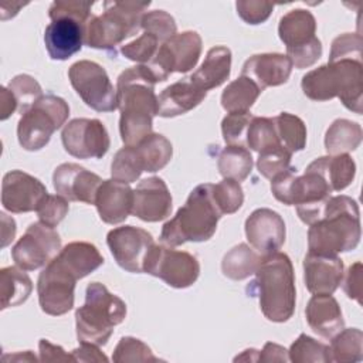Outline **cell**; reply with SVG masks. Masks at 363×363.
<instances>
[{"mask_svg":"<svg viewBox=\"0 0 363 363\" xmlns=\"http://www.w3.org/2000/svg\"><path fill=\"white\" fill-rule=\"evenodd\" d=\"M104 264L98 248L86 241H72L44 267L37 282L41 311L60 316L74 306V291L78 279L85 278Z\"/></svg>","mask_w":363,"mask_h":363,"instance_id":"obj_1","label":"cell"},{"mask_svg":"<svg viewBox=\"0 0 363 363\" xmlns=\"http://www.w3.org/2000/svg\"><path fill=\"white\" fill-rule=\"evenodd\" d=\"M157 81L145 64L129 67L116 81V101L121 111L119 132L125 146H135L152 133L157 115Z\"/></svg>","mask_w":363,"mask_h":363,"instance_id":"obj_2","label":"cell"},{"mask_svg":"<svg viewBox=\"0 0 363 363\" xmlns=\"http://www.w3.org/2000/svg\"><path fill=\"white\" fill-rule=\"evenodd\" d=\"M360 213L357 203L345 194L330 196L322 218L308 230V250L312 254L337 255L360 242Z\"/></svg>","mask_w":363,"mask_h":363,"instance_id":"obj_3","label":"cell"},{"mask_svg":"<svg viewBox=\"0 0 363 363\" xmlns=\"http://www.w3.org/2000/svg\"><path fill=\"white\" fill-rule=\"evenodd\" d=\"M250 296H258L264 316L271 322H286L295 311L296 289L291 258L284 252L262 257L255 279L247 286Z\"/></svg>","mask_w":363,"mask_h":363,"instance_id":"obj_4","label":"cell"},{"mask_svg":"<svg viewBox=\"0 0 363 363\" xmlns=\"http://www.w3.org/2000/svg\"><path fill=\"white\" fill-rule=\"evenodd\" d=\"M303 94L312 101L339 98L352 112H363V62L339 60L320 65L302 77Z\"/></svg>","mask_w":363,"mask_h":363,"instance_id":"obj_5","label":"cell"},{"mask_svg":"<svg viewBox=\"0 0 363 363\" xmlns=\"http://www.w3.org/2000/svg\"><path fill=\"white\" fill-rule=\"evenodd\" d=\"M221 216L211 196V183L199 184L190 191L176 216L164 223L160 241L167 247H177L187 241H207L214 235Z\"/></svg>","mask_w":363,"mask_h":363,"instance_id":"obj_6","label":"cell"},{"mask_svg":"<svg viewBox=\"0 0 363 363\" xmlns=\"http://www.w3.org/2000/svg\"><path fill=\"white\" fill-rule=\"evenodd\" d=\"M92 4L81 0H57L50 6L51 23L45 27L44 43L52 60L64 61L81 51L86 24L92 17Z\"/></svg>","mask_w":363,"mask_h":363,"instance_id":"obj_7","label":"cell"},{"mask_svg":"<svg viewBox=\"0 0 363 363\" xmlns=\"http://www.w3.org/2000/svg\"><path fill=\"white\" fill-rule=\"evenodd\" d=\"M125 316V302L111 294L105 285L91 282L85 291V303L75 311L78 340L98 346L106 345L113 326L122 323Z\"/></svg>","mask_w":363,"mask_h":363,"instance_id":"obj_8","label":"cell"},{"mask_svg":"<svg viewBox=\"0 0 363 363\" xmlns=\"http://www.w3.org/2000/svg\"><path fill=\"white\" fill-rule=\"evenodd\" d=\"M104 11L92 16L85 30V44L91 48L115 52V47L140 30L142 17L150 1H104Z\"/></svg>","mask_w":363,"mask_h":363,"instance_id":"obj_9","label":"cell"},{"mask_svg":"<svg viewBox=\"0 0 363 363\" xmlns=\"http://www.w3.org/2000/svg\"><path fill=\"white\" fill-rule=\"evenodd\" d=\"M69 116L68 104L52 94L43 95L28 111H26L17 125V138L23 149L34 152L43 149L52 133L60 129Z\"/></svg>","mask_w":363,"mask_h":363,"instance_id":"obj_10","label":"cell"},{"mask_svg":"<svg viewBox=\"0 0 363 363\" xmlns=\"http://www.w3.org/2000/svg\"><path fill=\"white\" fill-rule=\"evenodd\" d=\"M68 78L75 92L91 109L96 112L118 109L116 89L102 65L89 60L77 61L69 67Z\"/></svg>","mask_w":363,"mask_h":363,"instance_id":"obj_11","label":"cell"},{"mask_svg":"<svg viewBox=\"0 0 363 363\" xmlns=\"http://www.w3.org/2000/svg\"><path fill=\"white\" fill-rule=\"evenodd\" d=\"M143 272L160 278L169 286L183 289L191 286L200 275V264L194 255L164 244H155L146 255Z\"/></svg>","mask_w":363,"mask_h":363,"instance_id":"obj_12","label":"cell"},{"mask_svg":"<svg viewBox=\"0 0 363 363\" xmlns=\"http://www.w3.org/2000/svg\"><path fill=\"white\" fill-rule=\"evenodd\" d=\"M201 37L196 31L174 34L163 43L153 60L145 64L157 82L166 81L173 72H187L196 67L201 54Z\"/></svg>","mask_w":363,"mask_h":363,"instance_id":"obj_13","label":"cell"},{"mask_svg":"<svg viewBox=\"0 0 363 363\" xmlns=\"http://www.w3.org/2000/svg\"><path fill=\"white\" fill-rule=\"evenodd\" d=\"M61 251V238L54 227L44 223H33L11 248V257L17 267L34 271L45 267Z\"/></svg>","mask_w":363,"mask_h":363,"instance_id":"obj_14","label":"cell"},{"mask_svg":"<svg viewBox=\"0 0 363 363\" xmlns=\"http://www.w3.org/2000/svg\"><path fill=\"white\" fill-rule=\"evenodd\" d=\"M64 149L78 159H101L111 146L106 128L99 119L77 118L69 121L61 132Z\"/></svg>","mask_w":363,"mask_h":363,"instance_id":"obj_15","label":"cell"},{"mask_svg":"<svg viewBox=\"0 0 363 363\" xmlns=\"http://www.w3.org/2000/svg\"><path fill=\"white\" fill-rule=\"evenodd\" d=\"M106 244L121 268L128 272L142 274L146 255L155 241L152 234L143 228L122 225L108 233Z\"/></svg>","mask_w":363,"mask_h":363,"instance_id":"obj_16","label":"cell"},{"mask_svg":"<svg viewBox=\"0 0 363 363\" xmlns=\"http://www.w3.org/2000/svg\"><path fill=\"white\" fill-rule=\"evenodd\" d=\"M47 194L45 186L26 172L11 170L3 177L1 204L10 213L35 211Z\"/></svg>","mask_w":363,"mask_h":363,"instance_id":"obj_17","label":"cell"},{"mask_svg":"<svg viewBox=\"0 0 363 363\" xmlns=\"http://www.w3.org/2000/svg\"><path fill=\"white\" fill-rule=\"evenodd\" d=\"M245 235L262 257L278 252L285 242V221L271 208H257L245 220Z\"/></svg>","mask_w":363,"mask_h":363,"instance_id":"obj_18","label":"cell"},{"mask_svg":"<svg viewBox=\"0 0 363 363\" xmlns=\"http://www.w3.org/2000/svg\"><path fill=\"white\" fill-rule=\"evenodd\" d=\"M102 179L77 163H62L55 167L52 184L55 191L71 201L94 204Z\"/></svg>","mask_w":363,"mask_h":363,"instance_id":"obj_19","label":"cell"},{"mask_svg":"<svg viewBox=\"0 0 363 363\" xmlns=\"http://www.w3.org/2000/svg\"><path fill=\"white\" fill-rule=\"evenodd\" d=\"M142 221L156 223L172 213V194L163 179L152 176L139 182L133 190L132 211Z\"/></svg>","mask_w":363,"mask_h":363,"instance_id":"obj_20","label":"cell"},{"mask_svg":"<svg viewBox=\"0 0 363 363\" xmlns=\"http://www.w3.org/2000/svg\"><path fill=\"white\" fill-rule=\"evenodd\" d=\"M345 265L337 255L308 252L303 258V278L311 294L332 295L343 281Z\"/></svg>","mask_w":363,"mask_h":363,"instance_id":"obj_21","label":"cell"},{"mask_svg":"<svg viewBox=\"0 0 363 363\" xmlns=\"http://www.w3.org/2000/svg\"><path fill=\"white\" fill-rule=\"evenodd\" d=\"M292 71L291 60L279 52L255 54L250 57L241 69V75L251 78L262 91L267 86H278L288 81Z\"/></svg>","mask_w":363,"mask_h":363,"instance_id":"obj_22","label":"cell"},{"mask_svg":"<svg viewBox=\"0 0 363 363\" xmlns=\"http://www.w3.org/2000/svg\"><path fill=\"white\" fill-rule=\"evenodd\" d=\"M133 190L129 184L115 179L104 180L95 197V206L101 220L106 224L125 221L132 211Z\"/></svg>","mask_w":363,"mask_h":363,"instance_id":"obj_23","label":"cell"},{"mask_svg":"<svg viewBox=\"0 0 363 363\" xmlns=\"http://www.w3.org/2000/svg\"><path fill=\"white\" fill-rule=\"evenodd\" d=\"M305 316L309 328L325 339H332L345 326L340 306L332 295L315 294L306 305Z\"/></svg>","mask_w":363,"mask_h":363,"instance_id":"obj_24","label":"cell"},{"mask_svg":"<svg viewBox=\"0 0 363 363\" xmlns=\"http://www.w3.org/2000/svg\"><path fill=\"white\" fill-rule=\"evenodd\" d=\"M207 92L197 88L189 78H183L166 86L157 96V115L174 118L196 108Z\"/></svg>","mask_w":363,"mask_h":363,"instance_id":"obj_25","label":"cell"},{"mask_svg":"<svg viewBox=\"0 0 363 363\" xmlns=\"http://www.w3.org/2000/svg\"><path fill=\"white\" fill-rule=\"evenodd\" d=\"M231 71V51L224 45L213 47L207 51L204 61L189 79L200 89L210 91L224 84Z\"/></svg>","mask_w":363,"mask_h":363,"instance_id":"obj_26","label":"cell"},{"mask_svg":"<svg viewBox=\"0 0 363 363\" xmlns=\"http://www.w3.org/2000/svg\"><path fill=\"white\" fill-rule=\"evenodd\" d=\"M316 20L313 14L303 9H295L284 14L279 20L278 35L286 48H295L315 38Z\"/></svg>","mask_w":363,"mask_h":363,"instance_id":"obj_27","label":"cell"},{"mask_svg":"<svg viewBox=\"0 0 363 363\" xmlns=\"http://www.w3.org/2000/svg\"><path fill=\"white\" fill-rule=\"evenodd\" d=\"M309 167L316 170L328 182L332 191L346 189L354 179L356 163L349 155H328L315 159Z\"/></svg>","mask_w":363,"mask_h":363,"instance_id":"obj_28","label":"cell"},{"mask_svg":"<svg viewBox=\"0 0 363 363\" xmlns=\"http://www.w3.org/2000/svg\"><path fill=\"white\" fill-rule=\"evenodd\" d=\"M135 152L142 170L155 173L170 162L173 156V146L166 136L160 133H150L135 145Z\"/></svg>","mask_w":363,"mask_h":363,"instance_id":"obj_29","label":"cell"},{"mask_svg":"<svg viewBox=\"0 0 363 363\" xmlns=\"http://www.w3.org/2000/svg\"><path fill=\"white\" fill-rule=\"evenodd\" d=\"M1 309L24 303L31 291L33 282L20 267H4L0 269Z\"/></svg>","mask_w":363,"mask_h":363,"instance_id":"obj_30","label":"cell"},{"mask_svg":"<svg viewBox=\"0 0 363 363\" xmlns=\"http://www.w3.org/2000/svg\"><path fill=\"white\" fill-rule=\"evenodd\" d=\"M362 126L349 119H336L328 128L325 135L326 152L332 156L347 155L362 143Z\"/></svg>","mask_w":363,"mask_h":363,"instance_id":"obj_31","label":"cell"},{"mask_svg":"<svg viewBox=\"0 0 363 363\" xmlns=\"http://www.w3.org/2000/svg\"><path fill=\"white\" fill-rule=\"evenodd\" d=\"M262 261V255L252 250L250 245L241 242L233 247L221 261L223 274L234 281L245 279L255 274L259 264Z\"/></svg>","mask_w":363,"mask_h":363,"instance_id":"obj_32","label":"cell"},{"mask_svg":"<svg viewBox=\"0 0 363 363\" xmlns=\"http://www.w3.org/2000/svg\"><path fill=\"white\" fill-rule=\"evenodd\" d=\"M262 89L248 77L240 75L221 94V106L228 112H250Z\"/></svg>","mask_w":363,"mask_h":363,"instance_id":"obj_33","label":"cell"},{"mask_svg":"<svg viewBox=\"0 0 363 363\" xmlns=\"http://www.w3.org/2000/svg\"><path fill=\"white\" fill-rule=\"evenodd\" d=\"M252 156L244 146H225L217 159V167L224 179L242 182L252 170Z\"/></svg>","mask_w":363,"mask_h":363,"instance_id":"obj_34","label":"cell"},{"mask_svg":"<svg viewBox=\"0 0 363 363\" xmlns=\"http://www.w3.org/2000/svg\"><path fill=\"white\" fill-rule=\"evenodd\" d=\"M274 119L278 140L289 153L302 150L306 145V126L303 121L289 112H281Z\"/></svg>","mask_w":363,"mask_h":363,"instance_id":"obj_35","label":"cell"},{"mask_svg":"<svg viewBox=\"0 0 363 363\" xmlns=\"http://www.w3.org/2000/svg\"><path fill=\"white\" fill-rule=\"evenodd\" d=\"M330 359L332 362H360L363 359V332L357 328L342 329L330 339Z\"/></svg>","mask_w":363,"mask_h":363,"instance_id":"obj_36","label":"cell"},{"mask_svg":"<svg viewBox=\"0 0 363 363\" xmlns=\"http://www.w3.org/2000/svg\"><path fill=\"white\" fill-rule=\"evenodd\" d=\"M289 362L294 363H326L332 362L329 346L315 340L313 337L302 333L291 345L288 350Z\"/></svg>","mask_w":363,"mask_h":363,"instance_id":"obj_37","label":"cell"},{"mask_svg":"<svg viewBox=\"0 0 363 363\" xmlns=\"http://www.w3.org/2000/svg\"><path fill=\"white\" fill-rule=\"evenodd\" d=\"M275 146H281L272 118L252 116L247 130V147L262 152Z\"/></svg>","mask_w":363,"mask_h":363,"instance_id":"obj_38","label":"cell"},{"mask_svg":"<svg viewBox=\"0 0 363 363\" xmlns=\"http://www.w3.org/2000/svg\"><path fill=\"white\" fill-rule=\"evenodd\" d=\"M211 196L223 216L235 213L244 201L242 187L240 182L233 179H224L216 184H211Z\"/></svg>","mask_w":363,"mask_h":363,"instance_id":"obj_39","label":"cell"},{"mask_svg":"<svg viewBox=\"0 0 363 363\" xmlns=\"http://www.w3.org/2000/svg\"><path fill=\"white\" fill-rule=\"evenodd\" d=\"M142 167L135 152V146H123L119 149L111 163L112 179L122 183H133L142 174Z\"/></svg>","mask_w":363,"mask_h":363,"instance_id":"obj_40","label":"cell"},{"mask_svg":"<svg viewBox=\"0 0 363 363\" xmlns=\"http://www.w3.org/2000/svg\"><path fill=\"white\" fill-rule=\"evenodd\" d=\"M9 89L13 92L17 101L18 111L21 115L26 111H28L43 96V89L40 84L27 74L16 75L9 82Z\"/></svg>","mask_w":363,"mask_h":363,"instance_id":"obj_41","label":"cell"},{"mask_svg":"<svg viewBox=\"0 0 363 363\" xmlns=\"http://www.w3.org/2000/svg\"><path fill=\"white\" fill-rule=\"evenodd\" d=\"M112 360L116 363L123 362H157L159 357H156L150 347L145 345L140 339L132 337V336H123L119 343L116 345Z\"/></svg>","mask_w":363,"mask_h":363,"instance_id":"obj_42","label":"cell"},{"mask_svg":"<svg viewBox=\"0 0 363 363\" xmlns=\"http://www.w3.org/2000/svg\"><path fill=\"white\" fill-rule=\"evenodd\" d=\"M252 115L250 112H231L221 122L224 142L228 146L247 147V130Z\"/></svg>","mask_w":363,"mask_h":363,"instance_id":"obj_43","label":"cell"},{"mask_svg":"<svg viewBox=\"0 0 363 363\" xmlns=\"http://www.w3.org/2000/svg\"><path fill=\"white\" fill-rule=\"evenodd\" d=\"M140 28L143 33H149L155 35L162 44L166 43L176 34V21L174 18L164 10H153L146 11L142 17Z\"/></svg>","mask_w":363,"mask_h":363,"instance_id":"obj_44","label":"cell"},{"mask_svg":"<svg viewBox=\"0 0 363 363\" xmlns=\"http://www.w3.org/2000/svg\"><path fill=\"white\" fill-rule=\"evenodd\" d=\"M291 157L292 153H289L286 149H284L282 146H275L259 152L257 169L264 177L274 179L277 174L291 167Z\"/></svg>","mask_w":363,"mask_h":363,"instance_id":"obj_45","label":"cell"},{"mask_svg":"<svg viewBox=\"0 0 363 363\" xmlns=\"http://www.w3.org/2000/svg\"><path fill=\"white\" fill-rule=\"evenodd\" d=\"M162 43L152 34L143 33L136 40L121 47L122 55L139 64H149L156 55Z\"/></svg>","mask_w":363,"mask_h":363,"instance_id":"obj_46","label":"cell"},{"mask_svg":"<svg viewBox=\"0 0 363 363\" xmlns=\"http://www.w3.org/2000/svg\"><path fill=\"white\" fill-rule=\"evenodd\" d=\"M69 210L68 200L60 194H47L40 206L37 207L35 213L40 218L41 223L50 225V227H57L67 216Z\"/></svg>","mask_w":363,"mask_h":363,"instance_id":"obj_47","label":"cell"},{"mask_svg":"<svg viewBox=\"0 0 363 363\" xmlns=\"http://www.w3.org/2000/svg\"><path fill=\"white\" fill-rule=\"evenodd\" d=\"M362 35L345 33L336 37L332 43L329 62L339 60H356L362 61Z\"/></svg>","mask_w":363,"mask_h":363,"instance_id":"obj_48","label":"cell"},{"mask_svg":"<svg viewBox=\"0 0 363 363\" xmlns=\"http://www.w3.org/2000/svg\"><path fill=\"white\" fill-rule=\"evenodd\" d=\"M322 55V43L318 37L312 38L309 43L295 47L286 48V57L291 60L292 67L295 68H308L313 65Z\"/></svg>","mask_w":363,"mask_h":363,"instance_id":"obj_49","label":"cell"},{"mask_svg":"<svg viewBox=\"0 0 363 363\" xmlns=\"http://www.w3.org/2000/svg\"><path fill=\"white\" fill-rule=\"evenodd\" d=\"M238 16L248 24H261L272 13L274 4L264 0H240L235 3Z\"/></svg>","mask_w":363,"mask_h":363,"instance_id":"obj_50","label":"cell"},{"mask_svg":"<svg viewBox=\"0 0 363 363\" xmlns=\"http://www.w3.org/2000/svg\"><path fill=\"white\" fill-rule=\"evenodd\" d=\"M343 289L350 299H354L359 303L362 302V262H354L349 267L345 277Z\"/></svg>","mask_w":363,"mask_h":363,"instance_id":"obj_51","label":"cell"},{"mask_svg":"<svg viewBox=\"0 0 363 363\" xmlns=\"http://www.w3.org/2000/svg\"><path fill=\"white\" fill-rule=\"evenodd\" d=\"M74 362H106L108 357L99 350L98 345L79 342V347L71 352Z\"/></svg>","mask_w":363,"mask_h":363,"instance_id":"obj_52","label":"cell"},{"mask_svg":"<svg viewBox=\"0 0 363 363\" xmlns=\"http://www.w3.org/2000/svg\"><path fill=\"white\" fill-rule=\"evenodd\" d=\"M38 349H40V360L43 362H61V360L74 362L72 354H67L61 346L54 345L47 339L40 340Z\"/></svg>","mask_w":363,"mask_h":363,"instance_id":"obj_53","label":"cell"},{"mask_svg":"<svg viewBox=\"0 0 363 363\" xmlns=\"http://www.w3.org/2000/svg\"><path fill=\"white\" fill-rule=\"evenodd\" d=\"M258 362H264V363H271V362H289L288 357V350L277 343L272 342H267L262 347V350H259L258 354Z\"/></svg>","mask_w":363,"mask_h":363,"instance_id":"obj_54","label":"cell"},{"mask_svg":"<svg viewBox=\"0 0 363 363\" xmlns=\"http://www.w3.org/2000/svg\"><path fill=\"white\" fill-rule=\"evenodd\" d=\"M16 109H18V104L9 88H1V115L0 119L6 121Z\"/></svg>","mask_w":363,"mask_h":363,"instance_id":"obj_55","label":"cell"},{"mask_svg":"<svg viewBox=\"0 0 363 363\" xmlns=\"http://www.w3.org/2000/svg\"><path fill=\"white\" fill-rule=\"evenodd\" d=\"M1 247L9 245L16 235V221L6 213H1Z\"/></svg>","mask_w":363,"mask_h":363,"instance_id":"obj_56","label":"cell"},{"mask_svg":"<svg viewBox=\"0 0 363 363\" xmlns=\"http://www.w3.org/2000/svg\"><path fill=\"white\" fill-rule=\"evenodd\" d=\"M259 350L257 349H247L240 356L234 357V362H258Z\"/></svg>","mask_w":363,"mask_h":363,"instance_id":"obj_57","label":"cell"}]
</instances>
